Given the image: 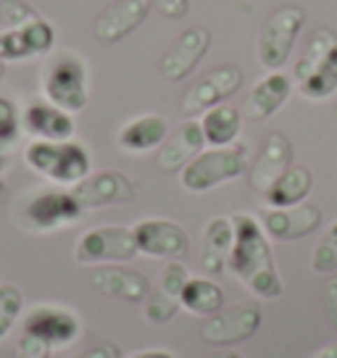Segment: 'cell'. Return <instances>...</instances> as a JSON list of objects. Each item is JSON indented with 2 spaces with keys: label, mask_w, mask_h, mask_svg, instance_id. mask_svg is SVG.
<instances>
[{
  "label": "cell",
  "mask_w": 337,
  "mask_h": 358,
  "mask_svg": "<svg viewBox=\"0 0 337 358\" xmlns=\"http://www.w3.org/2000/svg\"><path fill=\"white\" fill-rule=\"evenodd\" d=\"M206 145L201 122H182L158 148L156 164L161 171H182Z\"/></svg>",
  "instance_id": "7402d4cb"
},
{
  "label": "cell",
  "mask_w": 337,
  "mask_h": 358,
  "mask_svg": "<svg viewBox=\"0 0 337 358\" xmlns=\"http://www.w3.org/2000/svg\"><path fill=\"white\" fill-rule=\"evenodd\" d=\"M182 308L198 316H214L224 308V290L208 277H190L182 290Z\"/></svg>",
  "instance_id": "4316f807"
},
{
  "label": "cell",
  "mask_w": 337,
  "mask_h": 358,
  "mask_svg": "<svg viewBox=\"0 0 337 358\" xmlns=\"http://www.w3.org/2000/svg\"><path fill=\"white\" fill-rule=\"evenodd\" d=\"M71 192L85 211L103 208V206H124L137 198L135 182L122 171H95V174L90 171L82 182L71 187Z\"/></svg>",
  "instance_id": "5bb4252c"
},
{
  "label": "cell",
  "mask_w": 337,
  "mask_h": 358,
  "mask_svg": "<svg viewBox=\"0 0 337 358\" xmlns=\"http://www.w3.org/2000/svg\"><path fill=\"white\" fill-rule=\"evenodd\" d=\"M311 185H314L311 171L301 164H292L269 190L264 192V198L269 203V208H290V206L306 201V195L311 192Z\"/></svg>",
  "instance_id": "d4e9b609"
},
{
  "label": "cell",
  "mask_w": 337,
  "mask_h": 358,
  "mask_svg": "<svg viewBox=\"0 0 337 358\" xmlns=\"http://www.w3.org/2000/svg\"><path fill=\"white\" fill-rule=\"evenodd\" d=\"M56 29L50 22L29 13L24 22L0 29V58L3 61H29L53 50Z\"/></svg>",
  "instance_id": "30bf717a"
},
{
  "label": "cell",
  "mask_w": 337,
  "mask_h": 358,
  "mask_svg": "<svg viewBox=\"0 0 337 358\" xmlns=\"http://www.w3.org/2000/svg\"><path fill=\"white\" fill-rule=\"evenodd\" d=\"M90 287L101 295L116 298V301L145 303L148 292H150V282L145 274H140L135 268L119 266V264H103V266L92 268Z\"/></svg>",
  "instance_id": "2e32d148"
},
{
  "label": "cell",
  "mask_w": 337,
  "mask_h": 358,
  "mask_svg": "<svg viewBox=\"0 0 337 358\" xmlns=\"http://www.w3.org/2000/svg\"><path fill=\"white\" fill-rule=\"evenodd\" d=\"M335 116H337V106H335Z\"/></svg>",
  "instance_id": "7bdbcfd3"
},
{
  "label": "cell",
  "mask_w": 337,
  "mask_h": 358,
  "mask_svg": "<svg viewBox=\"0 0 337 358\" xmlns=\"http://www.w3.org/2000/svg\"><path fill=\"white\" fill-rule=\"evenodd\" d=\"M137 256V240L132 227L103 224L92 227L77 240L74 261L82 266H103V264H124Z\"/></svg>",
  "instance_id": "5b68a950"
},
{
  "label": "cell",
  "mask_w": 337,
  "mask_h": 358,
  "mask_svg": "<svg viewBox=\"0 0 337 358\" xmlns=\"http://www.w3.org/2000/svg\"><path fill=\"white\" fill-rule=\"evenodd\" d=\"M306 19V11L301 6H280L271 13L264 29L259 34V61L269 71H280L285 61L290 58L295 37L301 32Z\"/></svg>",
  "instance_id": "52a82bcc"
},
{
  "label": "cell",
  "mask_w": 337,
  "mask_h": 358,
  "mask_svg": "<svg viewBox=\"0 0 337 358\" xmlns=\"http://www.w3.org/2000/svg\"><path fill=\"white\" fill-rule=\"evenodd\" d=\"M292 92V77L285 71H269L264 79H259L253 90L248 92V98L243 101V116L248 122H266L269 116L280 111L287 103Z\"/></svg>",
  "instance_id": "ac0fdd59"
},
{
  "label": "cell",
  "mask_w": 337,
  "mask_h": 358,
  "mask_svg": "<svg viewBox=\"0 0 337 358\" xmlns=\"http://www.w3.org/2000/svg\"><path fill=\"white\" fill-rule=\"evenodd\" d=\"M322 311H324V319L329 329L337 332V274L329 277L322 287Z\"/></svg>",
  "instance_id": "d6a6232c"
},
{
  "label": "cell",
  "mask_w": 337,
  "mask_h": 358,
  "mask_svg": "<svg viewBox=\"0 0 337 358\" xmlns=\"http://www.w3.org/2000/svg\"><path fill=\"white\" fill-rule=\"evenodd\" d=\"M85 208L79 206L71 190L64 187H50V190H37L24 206V219L34 232H56L64 227H71L82 219Z\"/></svg>",
  "instance_id": "ba28073f"
},
{
  "label": "cell",
  "mask_w": 337,
  "mask_h": 358,
  "mask_svg": "<svg viewBox=\"0 0 337 358\" xmlns=\"http://www.w3.org/2000/svg\"><path fill=\"white\" fill-rule=\"evenodd\" d=\"M232 224H235V243L227 266L256 298H269V301L280 298L285 287L274 266L269 237L261 222L250 213H235Z\"/></svg>",
  "instance_id": "6da1fadb"
},
{
  "label": "cell",
  "mask_w": 337,
  "mask_h": 358,
  "mask_svg": "<svg viewBox=\"0 0 337 358\" xmlns=\"http://www.w3.org/2000/svg\"><path fill=\"white\" fill-rule=\"evenodd\" d=\"M168 137V124L164 116L158 113H143L135 116L124 124L119 134H116V143L124 153H148L153 148H161L164 140Z\"/></svg>",
  "instance_id": "cb8c5ba5"
},
{
  "label": "cell",
  "mask_w": 337,
  "mask_h": 358,
  "mask_svg": "<svg viewBox=\"0 0 337 358\" xmlns=\"http://www.w3.org/2000/svg\"><path fill=\"white\" fill-rule=\"evenodd\" d=\"M311 358H337V340L335 343H327L324 348H319Z\"/></svg>",
  "instance_id": "74e56055"
},
{
  "label": "cell",
  "mask_w": 337,
  "mask_h": 358,
  "mask_svg": "<svg viewBox=\"0 0 337 358\" xmlns=\"http://www.w3.org/2000/svg\"><path fill=\"white\" fill-rule=\"evenodd\" d=\"M301 95L311 98V101H324L337 90V45L327 53L316 69L308 74V77L298 85Z\"/></svg>",
  "instance_id": "83f0119b"
},
{
  "label": "cell",
  "mask_w": 337,
  "mask_h": 358,
  "mask_svg": "<svg viewBox=\"0 0 337 358\" xmlns=\"http://www.w3.org/2000/svg\"><path fill=\"white\" fill-rule=\"evenodd\" d=\"M0 280H3V271H0Z\"/></svg>",
  "instance_id": "b9f144b4"
},
{
  "label": "cell",
  "mask_w": 337,
  "mask_h": 358,
  "mask_svg": "<svg viewBox=\"0 0 337 358\" xmlns=\"http://www.w3.org/2000/svg\"><path fill=\"white\" fill-rule=\"evenodd\" d=\"M137 240V253L150 258H166V261H182L190 250V237L182 229V224L171 219H143L132 227Z\"/></svg>",
  "instance_id": "8fae6325"
},
{
  "label": "cell",
  "mask_w": 337,
  "mask_h": 358,
  "mask_svg": "<svg viewBox=\"0 0 337 358\" xmlns=\"http://www.w3.org/2000/svg\"><path fill=\"white\" fill-rule=\"evenodd\" d=\"M335 45H337V34L332 32L329 27H322V29L311 37V43H308V48H306V53L298 58V64H295V82L301 85V82L316 69V64H319Z\"/></svg>",
  "instance_id": "f1b7e54d"
},
{
  "label": "cell",
  "mask_w": 337,
  "mask_h": 358,
  "mask_svg": "<svg viewBox=\"0 0 337 358\" xmlns=\"http://www.w3.org/2000/svg\"><path fill=\"white\" fill-rule=\"evenodd\" d=\"M24 161L34 174L64 187H74L92 171L90 150L77 140H32L24 150Z\"/></svg>",
  "instance_id": "7a4b0ae2"
},
{
  "label": "cell",
  "mask_w": 337,
  "mask_h": 358,
  "mask_svg": "<svg viewBox=\"0 0 337 358\" xmlns=\"http://www.w3.org/2000/svg\"><path fill=\"white\" fill-rule=\"evenodd\" d=\"M290 166H292V143L287 140V134L282 132L266 134L259 156H256L253 166H250V185L264 195Z\"/></svg>",
  "instance_id": "ffe728a7"
},
{
  "label": "cell",
  "mask_w": 337,
  "mask_h": 358,
  "mask_svg": "<svg viewBox=\"0 0 337 358\" xmlns=\"http://www.w3.org/2000/svg\"><path fill=\"white\" fill-rule=\"evenodd\" d=\"M311 268L316 274H335L337 271V219L319 237L314 253H311Z\"/></svg>",
  "instance_id": "4dcf8cb0"
},
{
  "label": "cell",
  "mask_w": 337,
  "mask_h": 358,
  "mask_svg": "<svg viewBox=\"0 0 337 358\" xmlns=\"http://www.w3.org/2000/svg\"><path fill=\"white\" fill-rule=\"evenodd\" d=\"M190 280V271L182 266L180 261H168L161 268L158 280L150 285V292L145 298V319L150 324L164 327L168 324L177 311L182 308V290Z\"/></svg>",
  "instance_id": "7c38bea8"
},
{
  "label": "cell",
  "mask_w": 337,
  "mask_h": 358,
  "mask_svg": "<svg viewBox=\"0 0 337 358\" xmlns=\"http://www.w3.org/2000/svg\"><path fill=\"white\" fill-rule=\"evenodd\" d=\"M235 243V224L229 216H216L206 224L201 237V268L206 274H222Z\"/></svg>",
  "instance_id": "603a6c76"
},
{
  "label": "cell",
  "mask_w": 337,
  "mask_h": 358,
  "mask_svg": "<svg viewBox=\"0 0 337 358\" xmlns=\"http://www.w3.org/2000/svg\"><path fill=\"white\" fill-rule=\"evenodd\" d=\"M259 222L266 237L280 240V243H292V240L311 235L322 224V208L316 203L306 201L290 208H264L259 213Z\"/></svg>",
  "instance_id": "9a60e30c"
},
{
  "label": "cell",
  "mask_w": 337,
  "mask_h": 358,
  "mask_svg": "<svg viewBox=\"0 0 337 358\" xmlns=\"http://www.w3.org/2000/svg\"><path fill=\"white\" fill-rule=\"evenodd\" d=\"M43 95L48 103L69 113H77L87 106V64L74 50H61L45 64L43 71Z\"/></svg>",
  "instance_id": "3957f363"
},
{
  "label": "cell",
  "mask_w": 337,
  "mask_h": 358,
  "mask_svg": "<svg viewBox=\"0 0 337 358\" xmlns=\"http://www.w3.org/2000/svg\"><path fill=\"white\" fill-rule=\"evenodd\" d=\"M211 48V32L206 27H190L174 40L168 53L161 58V74L171 82L190 77L192 69L201 64L206 50Z\"/></svg>",
  "instance_id": "e0dca14e"
},
{
  "label": "cell",
  "mask_w": 337,
  "mask_h": 358,
  "mask_svg": "<svg viewBox=\"0 0 337 358\" xmlns=\"http://www.w3.org/2000/svg\"><path fill=\"white\" fill-rule=\"evenodd\" d=\"M3 174H6V156L0 153V190H3Z\"/></svg>",
  "instance_id": "ab89813d"
},
{
  "label": "cell",
  "mask_w": 337,
  "mask_h": 358,
  "mask_svg": "<svg viewBox=\"0 0 337 358\" xmlns=\"http://www.w3.org/2000/svg\"><path fill=\"white\" fill-rule=\"evenodd\" d=\"M22 335H29L40 343H45L50 350L69 348L82 335V319L66 306H53V303L34 306L32 311L24 316Z\"/></svg>",
  "instance_id": "9c48e42d"
},
{
  "label": "cell",
  "mask_w": 337,
  "mask_h": 358,
  "mask_svg": "<svg viewBox=\"0 0 337 358\" xmlns=\"http://www.w3.org/2000/svg\"><path fill=\"white\" fill-rule=\"evenodd\" d=\"M240 127H243V113H240V108L227 106V103H219L214 108H208L201 119L203 137L211 148L232 145L237 140V134H240Z\"/></svg>",
  "instance_id": "484cf974"
},
{
  "label": "cell",
  "mask_w": 337,
  "mask_h": 358,
  "mask_svg": "<svg viewBox=\"0 0 337 358\" xmlns=\"http://www.w3.org/2000/svg\"><path fill=\"white\" fill-rule=\"evenodd\" d=\"M148 3L156 6L158 13H164L168 19H182L190 8V0H148Z\"/></svg>",
  "instance_id": "d590c367"
},
{
  "label": "cell",
  "mask_w": 337,
  "mask_h": 358,
  "mask_svg": "<svg viewBox=\"0 0 337 358\" xmlns=\"http://www.w3.org/2000/svg\"><path fill=\"white\" fill-rule=\"evenodd\" d=\"M248 169L245 145H227L201 150L187 166L180 171V182L187 192H208L237 179Z\"/></svg>",
  "instance_id": "277c9868"
},
{
  "label": "cell",
  "mask_w": 337,
  "mask_h": 358,
  "mask_svg": "<svg viewBox=\"0 0 337 358\" xmlns=\"http://www.w3.org/2000/svg\"><path fill=\"white\" fill-rule=\"evenodd\" d=\"M13 358H50V348L40 340H34L29 335H22L16 343V353Z\"/></svg>",
  "instance_id": "836d02e7"
},
{
  "label": "cell",
  "mask_w": 337,
  "mask_h": 358,
  "mask_svg": "<svg viewBox=\"0 0 337 358\" xmlns=\"http://www.w3.org/2000/svg\"><path fill=\"white\" fill-rule=\"evenodd\" d=\"M127 358H177V353L164 350V348H150V350H137V353H132V356Z\"/></svg>",
  "instance_id": "8d00e7d4"
},
{
  "label": "cell",
  "mask_w": 337,
  "mask_h": 358,
  "mask_svg": "<svg viewBox=\"0 0 337 358\" xmlns=\"http://www.w3.org/2000/svg\"><path fill=\"white\" fill-rule=\"evenodd\" d=\"M69 358H122V348L111 343V340H103L98 345L87 348V350H79V353Z\"/></svg>",
  "instance_id": "e575fe53"
},
{
  "label": "cell",
  "mask_w": 337,
  "mask_h": 358,
  "mask_svg": "<svg viewBox=\"0 0 337 358\" xmlns=\"http://www.w3.org/2000/svg\"><path fill=\"white\" fill-rule=\"evenodd\" d=\"M150 3L148 0H116L95 22V37L106 45L124 40L129 32H135L140 24L148 19Z\"/></svg>",
  "instance_id": "44dd1931"
},
{
  "label": "cell",
  "mask_w": 337,
  "mask_h": 358,
  "mask_svg": "<svg viewBox=\"0 0 337 358\" xmlns=\"http://www.w3.org/2000/svg\"><path fill=\"white\" fill-rule=\"evenodd\" d=\"M211 358H245V356L237 353V350H219V353H214Z\"/></svg>",
  "instance_id": "f35d334b"
},
{
  "label": "cell",
  "mask_w": 337,
  "mask_h": 358,
  "mask_svg": "<svg viewBox=\"0 0 337 358\" xmlns=\"http://www.w3.org/2000/svg\"><path fill=\"white\" fill-rule=\"evenodd\" d=\"M22 134V113H19V106L0 95V145H11L19 140Z\"/></svg>",
  "instance_id": "1f68e13d"
},
{
  "label": "cell",
  "mask_w": 337,
  "mask_h": 358,
  "mask_svg": "<svg viewBox=\"0 0 337 358\" xmlns=\"http://www.w3.org/2000/svg\"><path fill=\"white\" fill-rule=\"evenodd\" d=\"M22 129L34 140L61 143V140H71L77 127H74V116L69 111L48 101H34L24 108Z\"/></svg>",
  "instance_id": "d6986e66"
},
{
  "label": "cell",
  "mask_w": 337,
  "mask_h": 358,
  "mask_svg": "<svg viewBox=\"0 0 337 358\" xmlns=\"http://www.w3.org/2000/svg\"><path fill=\"white\" fill-rule=\"evenodd\" d=\"M3 64H6V61H3V58H0V77H3V74H6V66H3Z\"/></svg>",
  "instance_id": "60d3db41"
},
{
  "label": "cell",
  "mask_w": 337,
  "mask_h": 358,
  "mask_svg": "<svg viewBox=\"0 0 337 358\" xmlns=\"http://www.w3.org/2000/svg\"><path fill=\"white\" fill-rule=\"evenodd\" d=\"M261 322H264L261 303L256 298H248V301L232 303L222 311H216L214 316H206L201 337L208 345H235L256 335Z\"/></svg>",
  "instance_id": "8992f818"
},
{
  "label": "cell",
  "mask_w": 337,
  "mask_h": 358,
  "mask_svg": "<svg viewBox=\"0 0 337 358\" xmlns=\"http://www.w3.org/2000/svg\"><path fill=\"white\" fill-rule=\"evenodd\" d=\"M240 85H243V69L235 66V64L216 66L214 71H208L206 77H201L185 92L180 111L185 116L206 113L208 108H214L222 101H227L229 95H235L237 90H240Z\"/></svg>",
  "instance_id": "4fadbf2b"
},
{
  "label": "cell",
  "mask_w": 337,
  "mask_h": 358,
  "mask_svg": "<svg viewBox=\"0 0 337 358\" xmlns=\"http://www.w3.org/2000/svg\"><path fill=\"white\" fill-rule=\"evenodd\" d=\"M24 311V292L19 285L0 282V340H6Z\"/></svg>",
  "instance_id": "f546056e"
}]
</instances>
